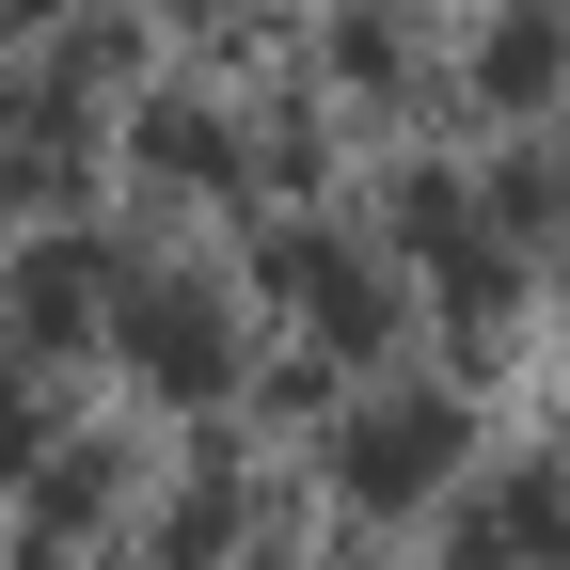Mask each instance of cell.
I'll return each mask as SVG.
<instances>
[{"mask_svg":"<svg viewBox=\"0 0 570 570\" xmlns=\"http://www.w3.org/2000/svg\"><path fill=\"white\" fill-rule=\"evenodd\" d=\"M444 460H460V412H444V396H381V412L333 444V475L365 491V508H412V491L444 475Z\"/></svg>","mask_w":570,"mask_h":570,"instance_id":"6da1fadb","label":"cell"},{"mask_svg":"<svg viewBox=\"0 0 570 570\" xmlns=\"http://www.w3.org/2000/svg\"><path fill=\"white\" fill-rule=\"evenodd\" d=\"M285 302H317V333H348V348H365V333H381V285H365V269H348L333 238H285Z\"/></svg>","mask_w":570,"mask_h":570,"instance_id":"7a4b0ae2","label":"cell"}]
</instances>
